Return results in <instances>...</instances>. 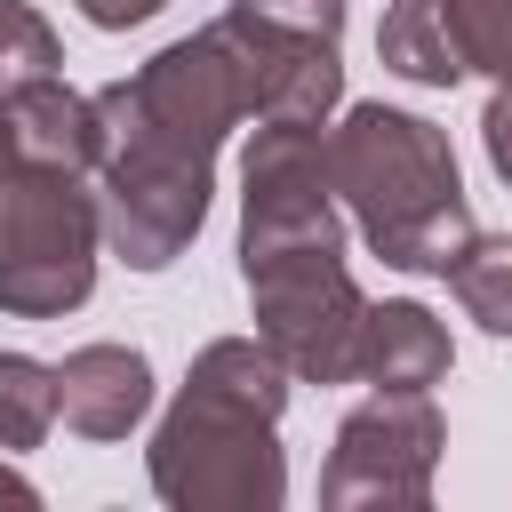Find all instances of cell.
I'll use <instances>...</instances> for the list:
<instances>
[{"label":"cell","instance_id":"cell-1","mask_svg":"<svg viewBox=\"0 0 512 512\" xmlns=\"http://www.w3.org/2000/svg\"><path fill=\"white\" fill-rule=\"evenodd\" d=\"M248 120V80L224 24H200L144 56L128 80L96 88V176H104V240L128 272H168L216 192V152Z\"/></svg>","mask_w":512,"mask_h":512},{"label":"cell","instance_id":"cell-2","mask_svg":"<svg viewBox=\"0 0 512 512\" xmlns=\"http://www.w3.org/2000/svg\"><path fill=\"white\" fill-rule=\"evenodd\" d=\"M288 368L264 336H216L192 352L184 392L168 400L144 472L152 496L176 512H272L288 496V456H280V408H288Z\"/></svg>","mask_w":512,"mask_h":512},{"label":"cell","instance_id":"cell-3","mask_svg":"<svg viewBox=\"0 0 512 512\" xmlns=\"http://www.w3.org/2000/svg\"><path fill=\"white\" fill-rule=\"evenodd\" d=\"M328 184L392 272H440L472 240V200L456 184L448 128H432L424 112L352 104L328 128Z\"/></svg>","mask_w":512,"mask_h":512},{"label":"cell","instance_id":"cell-4","mask_svg":"<svg viewBox=\"0 0 512 512\" xmlns=\"http://www.w3.org/2000/svg\"><path fill=\"white\" fill-rule=\"evenodd\" d=\"M104 248V200L88 192V168L56 160H0V312L8 320H64L96 288Z\"/></svg>","mask_w":512,"mask_h":512},{"label":"cell","instance_id":"cell-5","mask_svg":"<svg viewBox=\"0 0 512 512\" xmlns=\"http://www.w3.org/2000/svg\"><path fill=\"white\" fill-rule=\"evenodd\" d=\"M248 280V320L256 336L280 352V368L296 384H352L360 360V280L344 264V240H312V248H264L240 256Z\"/></svg>","mask_w":512,"mask_h":512},{"label":"cell","instance_id":"cell-6","mask_svg":"<svg viewBox=\"0 0 512 512\" xmlns=\"http://www.w3.org/2000/svg\"><path fill=\"white\" fill-rule=\"evenodd\" d=\"M440 448H448V424L432 392H376L336 424V448L320 464V504L328 512H368V504L424 512Z\"/></svg>","mask_w":512,"mask_h":512},{"label":"cell","instance_id":"cell-7","mask_svg":"<svg viewBox=\"0 0 512 512\" xmlns=\"http://www.w3.org/2000/svg\"><path fill=\"white\" fill-rule=\"evenodd\" d=\"M56 368V416L80 440H128L152 416V360L136 344H80Z\"/></svg>","mask_w":512,"mask_h":512},{"label":"cell","instance_id":"cell-8","mask_svg":"<svg viewBox=\"0 0 512 512\" xmlns=\"http://www.w3.org/2000/svg\"><path fill=\"white\" fill-rule=\"evenodd\" d=\"M448 360H456L448 352V328L424 304L392 296V304H368L360 312V360H352L360 384H376V392H432L448 376Z\"/></svg>","mask_w":512,"mask_h":512},{"label":"cell","instance_id":"cell-9","mask_svg":"<svg viewBox=\"0 0 512 512\" xmlns=\"http://www.w3.org/2000/svg\"><path fill=\"white\" fill-rule=\"evenodd\" d=\"M8 112V136L24 160H56V168H88L96 176V152H104V128H96V96L64 88L56 72L32 80V88H8L0 96Z\"/></svg>","mask_w":512,"mask_h":512},{"label":"cell","instance_id":"cell-10","mask_svg":"<svg viewBox=\"0 0 512 512\" xmlns=\"http://www.w3.org/2000/svg\"><path fill=\"white\" fill-rule=\"evenodd\" d=\"M376 56H384V72H400L416 88H456L464 80V64L440 32V0H392L384 24H376Z\"/></svg>","mask_w":512,"mask_h":512},{"label":"cell","instance_id":"cell-11","mask_svg":"<svg viewBox=\"0 0 512 512\" xmlns=\"http://www.w3.org/2000/svg\"><path fill=\"white\" fill-rule=\"evenodd\" d=\"M440 272H448L456 304H464L488 336H512V232H472Z\"/></svg>","mask_w":512,"mask_h":512},{"label":"cell","instance_id":"cell-12","mask_svg":"<svg viewBox=\"0 0 512 512\" xmlns=\"http://www.w3.org/2000/svg\"><path fill=\"white\" fill-rule=\"evenodd\" d=\"M56 424V368L32 352H0V456L40 448Z\"/></svg>","mask_w":512,"mask_h":512},{"label":"cell","instance_id":"cell-13","mask_svg":"<svg viewBox=\"0 0 512 512\" xmlns=\"http://www.w3.org/2000/svg\"><path fill=\"white\" fill-rule=\"evenodd\" d=\"M440 32L464 72H488L512 88V0H440Z\"/></svg>","mask_w":512,"mask_h":512},{"label":"cell","instance_id":"cell-14","mask_svg":"<svg viewBox=\"0 0 512 512\" xmlns=\"http://www.w3.org/2000/svg\"><path fill=\"white\" fill-rule=\"evenodd\" d=\"M64 72V48H56V24L32 8V0H0V96L8 88H32Z\"/></svg>","mask_w":512,"mask_h":512},{"label":"cell","instance_id":"cell-15","mask_svg":"<svg viewBox=\"0 0 512 512\" xmlns=\"http://www.w3.org/2000/svg\"><path fill=\"white\" fill-rule=\"evenodd\" d=\"M264 24H288V32H320V40H344V0H232Z\"/></svg>","mask_w":512,"mask_h":512},{"label":"cell","instance_id":"cell-16","mask_svg":"<svg viewBox=\"0 0 512 512\" xmlns=\"http://www.w3.org/2000/svg\"><path fill=\"white\" fill-rule=\"evenodd\" d=\"M480 144H488V168L512 184V88L488 96V112H480Z\"/></svg>","mask_w":512,"mask_h":512},{"label":"cell","instance_id":"cell-17","mask_svg":"<svg viewBox=\"0 0 512 512\" xmlns=\"http://www.w3.org/2000/svg\"><path fill=\"white\" fill-rule=\"evenodd\" d=\"M168 0H80V16L96 24V32H128V24H152Z\"/></svg>","mask_w":512,"mask_h":512},{"label":"cell","instance_id":"cell-18","mask_svg":"<svg viewBox=\"0 0 512 512\" xmlns=\"http://www.w3.org/2000/svg\"><path fill=\"white\" fill-rule=\"evenodd\" d=\"M0 504H40V488H32V480H24L8 456H0Z\"/></svg>","mask_w":512,"mask_h":512},{"label":"cell","instance_id":"cell-19","mask_svg":"<svg viewBox=\"0 0 512 512\" xmlns=\"http://www.w3.org/2000/svg\"><path fill=\"white\" fill-rule=\"evenodd\" d=\"M8 152H16V136H8V112H0V160H8Z\"/></svg>","mask_w":512,"mask_h":512}]
</instances>
